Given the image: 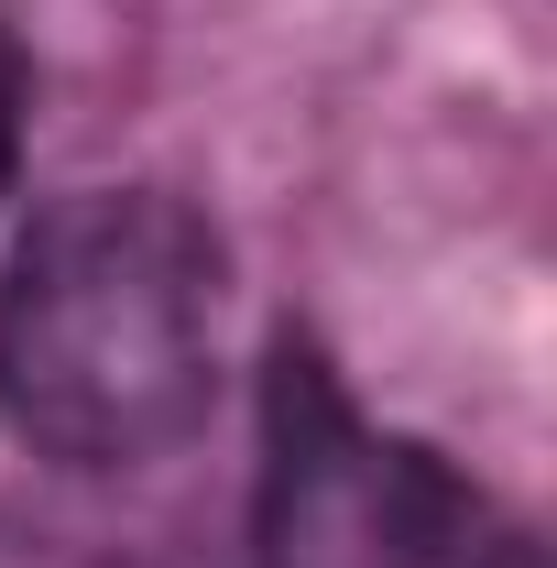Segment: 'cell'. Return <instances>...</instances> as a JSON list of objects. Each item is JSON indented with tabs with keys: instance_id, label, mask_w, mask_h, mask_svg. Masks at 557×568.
Segmentation results:
<instances>
[{
	"instance_id": "7a4b0ae2",
	"label": "cell",
	"mask_w": 557,
	"mask_h": 568,
	"mask_svg": "<svg viewBox=\"0 0 557 568\" xmlns=\"http://www.w3.org/2000/svg\"><path fill=\"white\" fill-rule=\"evenodd\" d=\"M263 568H547L437 448L383 437L340 372L284 339L263 383Z\"/></svg>"
},
{
	"instance_id": "6da1fadb",
	"label": "cell",
	"mask_w": 557,
	"mask_h": 568,
	"mask_svg": "<svg viewBox=\"0 0 557 568\" xmlns=\"http://www.w3.org/2000/svg\"><path fill=\"white\" fill-rule=\"evenodd\" d=\"M219 394V241L164 186H77L0 274V416L77 470L198 437Z\"/></svg>"
},
{
	"instance_id": "3957f363",
	"label": "cell",
	"mask_w": 557,
	"mask_h": 568,
	"mask_svg": "<svg viewBox=\"0 0 557 568\" xmlns=\"http://www.w3.org/2000/svg\"><path fill=\"white\" fill-rule=\"evenodd\" d=\"M11 153H22V67L0 44V197H11Z\"/></svg>"
}]
</instances>
